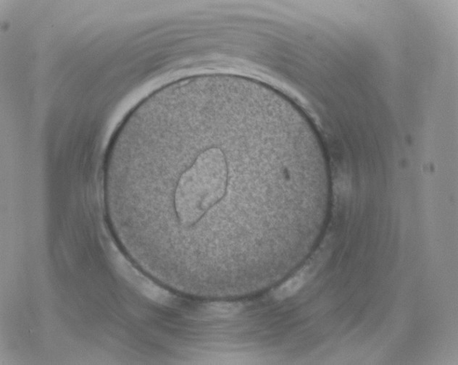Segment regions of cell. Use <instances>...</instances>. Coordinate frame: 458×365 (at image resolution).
<instances>
[{
	"label": "cell",
	"instance_id": "6da1fadb",
	"mask_svg": "<svg viewBox=\"0 0 458 365\" xmlns=\"http://www.w3.org/2000/svg\"><path fill=\"white\" fill-rule=\"evenodd\" d=\"M312 276L311 269L308 267L302 269L300 272L276 289L274 292V296L278 300H284L289 298V297L297 294Z\"/></svg>",
	"mask_w": 458,
	"mask_h": 365
}]
</instances>
